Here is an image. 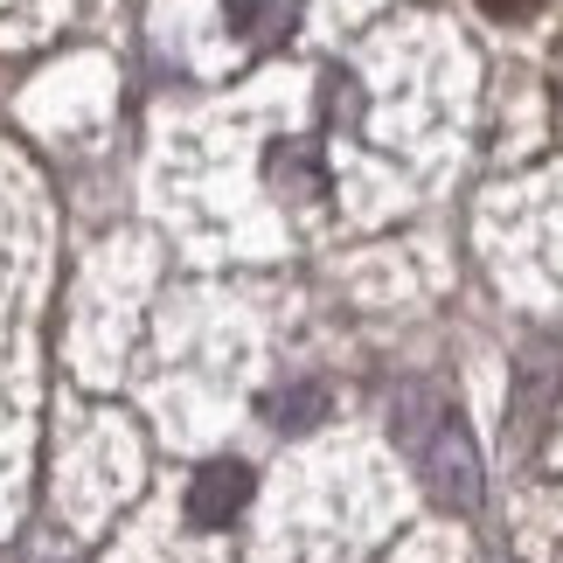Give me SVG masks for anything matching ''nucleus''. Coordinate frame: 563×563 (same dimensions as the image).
<instances>
[{
    "instance_id": "f257e3e1",
    "label": "nucleus",
    "mask_w": 563,
    "mask_h": 563,
    "mask_svg": "<svg viewBox=\"0 0 563 563\" xmlns=\"http://www.w3.org/2000/svg\"><path fill=\"white\" fill-rule=\"evenodd\" d=\"M397 439L410 445V460H418L424 487L439 494L445 508H473V501H481V460H473L460 418H452L439 397L410 389V397L397 404Z\"/></svg>"
},
{
    "instance_id": "f03ea898",
    "label": "nucleus",
    "mask_w": 563,
    "mask_h": 563,
    "mask_svg": "<svg viewBox=\"0 0 563 563\" xmlns=\"http://www.w3.org/2000/svg\"><path fill=\"white\" fill-rule=\"evenodd\" d=\"M244 494H251V473L244 466H209V473H195V487H188V522L195 529H223L236 508H244Z\"/></svg>"
},
{
    "instance_id": "7ed1b4c3",
    "label": "nucleus",
    "mask_w": 563,
    "mask_h": 563,
    "mask_svg": "<svg viewBox=\"0 0 563 563\" xmlns=\"http://www.w3.org/2000/svg\"><path fill=\"white\" fill-rule=\"evenodd\" d=\"M265 410H272V418H278V424H286V431H292V424H313V418H320V410H328V397H320V389L307 383V389H278V397H272Z\"/></svg>"
},
{
    "instance_id": "20e7f679",
    "label": "nucleus",
    "mask_w": 563,
    "mask_h": 563,
    "mask_svg": "<svg viewBox=\"0 0 563 563\" xmlns=\"http://www.w3.org/2000/svg\"><path fill=\"white\" fill-rule=\"evenodd\" d=\"M481 8H487V14H501V21H522V14L543 8V0H481Z\"/></svg>"
}]
</instances>
